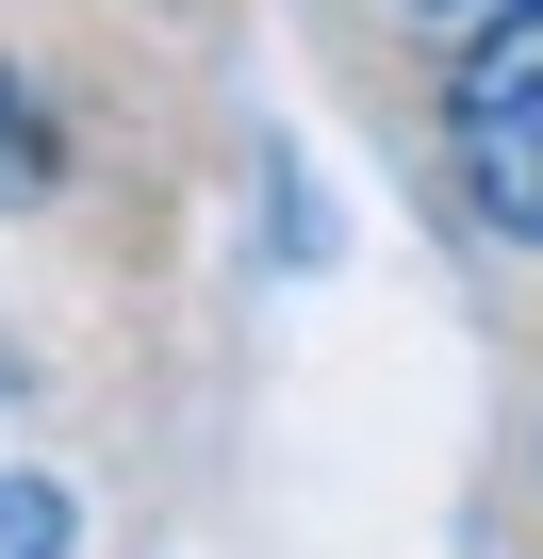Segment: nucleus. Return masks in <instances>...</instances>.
Wrapping results in <instances>:
<instances>
[{
    "label": "nucleus",
    "mask_w": 543,
    "mask_h": 559,
    "mask_svg": "<svg viewBox=\"0 0 543 559\" xmlns=\"http://www.w3.org/2000/svg\"><path fill=\"white\" fill-rule=\"evenodd\" d=\"M445 165L477 198V230L543 247V0H494L445 67Z\"/></svg>",
    "instance_id": "f257e3e1"
},
{
    "label": "nucleus",
    "mask_w": 543,
    "mask_h": 559,
    "mask_svg": "<svg viewBox=\"0 0 543 559\" xmlns=\"http://www.w3.org/2000/svg\"><path fill=\"white\" fill-rule=\"evenodd\" d=\"M50 165H67V148H50V116H34V83L0 67V214H17V198H50Z\"/></svg>",
    "instance_id": "f03ea898"
},
{
    "label": "nucleus",
    "mask_w": 543,
    "mask_h": 559,
    "mask_svg": "<svg viewBox=\"0 0 543 559\" xmlns=\"http://www.w3.org/2000/svg\"><path fill=\"white\" fill-rule=\"evenodd\" d=\"M0 559H67V493L50 477H0Z\"/></svg>",
    "instance_id": "7ed1b4c3"
}]
</instances>
